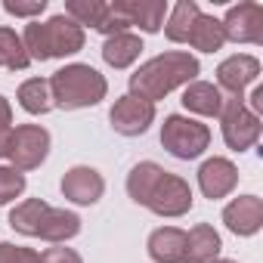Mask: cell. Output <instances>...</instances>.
<instances>
[{
    "label": "cell",
    "instance_id": "6da1fadb",
    "mask_svg": "<svg viewBox=\"0 0 263 263\" xmlns=\"http://www.w3.org/2000/svg\"><path fill=\"white\" fill-rule=\"evenodd\" d=\"M198 59L186 50H167L152 56L149 62H143L134 74H130V96H140L146 102H158L167 93H174L177 87H186L192 81H198Z\"/></svg>",
    "mask_w": 263,
    "mask_h": 263
},
{
    "label": "cell",
    "instance_id": "7a4b0ae2",
    "mask_svg": "<svg viewBox=\"0 0 263 263\" xmlns=\"http://www.w3.org/2000/svg\"><path fill=\"white\" fill-rule=\"evenodd\" d=\"M22 44H25V53L31 62H50V59H65V56L81 53L87 44V34L78 22H71L65 13H59V16H50L47 22H41V19L28 22Z\"/></svg>",
    "mask_w": 263,
    "mask_h": 263
},
{
    "label": "cell",
    "instance_id": "3957f363",
    "mask_svg": "<svg viewBox=\"0 0 263 263\" xmlns=\"http://www.w3.org/2000/svg\"><path fill=\"white\" fill-rule=\"evenodd\" d=\"M50 93H53V105L74 111V108H90L99 105L108 93V81L105 74H99L93 65L84 62H68L59 71H53L50 78Z\"/></svg>",
    "mask_w": 263,
    "mask_h": 263
},
{
    "label": "cell",
    "instance_id": "277c9868",
    "mask_svg": "<svg viewBox=\"0 0 263 263\" xmlns=\"http://www.w3.org/2000/svg\"><path fill=\"white\" fill-rule=\"evenodd\" d=\"M161 146L180 161H195L211 146V127L186 115H167L161 124Z\"/></svg>",
    "mask_w": 263,
    "mask_h": 263
},
{
    "label": "cell",
    "instance_id": "5b68a950",
    "mask_svg": "<svg viewBox=\"0 0 263 263\" xmlns=\"http://www.w3.org/2000/svg\"><path fill=\"white\" fill-rule=\"evenodd\" d=\"M220 130H223V143L232 152H248L260 140V115H254L245 105V96H226L223 111H220Z\"/></svg>",
    "mask_w": 263,
    "mask_h": 263
},
{
    "label": "cell",
    "instance_id": "8992f818",
    "mask_svg": "<svg viewBox=\"0 0 263 263\" xmlns=\"http://www.w3.org/2000/svg\"><path fill=\"white\" fill-rule=\"evenodd\" d=\"M50 155V130L41 127V124H19L13 127V137H10V149H7V158H10V167L16 171H34L47 161Z\"/></svg>",
    "mask_w": 263,
    "mask_h": 263
},
{
    "label": "cell",
    "instance_id": "52a82bcc",
    "mask_svg": "<svg viewBox=\"0 0 263 263\" xmlns=\"http://www.w3.org/2000/svg\"><path fill=\"white\" fill-rule=\"evenodd\" d=\"M192 204H195L192 186H189L183 177L171 174V171H164V174H161V180L155 183V189H152V195H149V201H146V208H149L152 214L167 217V220L189 214V211H192Z\"/></svg>",
    "mask_w": 263,
    "mask_h": 263
},
{
    "label": "cell",
    "instance_id": "ba28073f",
    "mask_svg": "<svg viewBox=\"0 0 263 263\" xmlns=\"http://www.w3.org/2000/svg\"><path fill=\"white\" fill-rule=\"evenodd\" d=\"M220 25L229 44H263V7L254 0H241L229 7Z\"/></svg>",
    "mask_w": 263,
    "mask_h": 263
},
{
    "label": "cell",
    "instance_id": "9c48e42d",
    "mask_svg": "<svg viewBox=\"0 0 263 263\" xmlns=\"http://www.w3.org/2000/svg\"><path fill=\"white\" fill-rule=\"evenodd\" d=\"M108 121L115 127V134H121V137H143L155 124V105L127 93V96L115 99V105L108 111Z\"/></svg>",
    "mask_w": 263,
    "mask_h": 263
},
{
    "label": "cell",
    "instance_id": "30bf717a",
    "mask_svg": "<svg viewBox=\"0 0 263 263\" xmlns=\"http://www.w3.org/2000/svg\"><path fill=\"white\" fill-rule=\"evenodd\" d=\"M260 78V59L251 53L226 56L217 65V87L226 96H245V87H251Z\"/></svg>",
    "mask_w": 263,
    "mask_h": 263
},
{
    "label": "cell",
    "instance_id": "8fae6325",
    "mask_svg": "<svg viewBox=\"0 0 263 263\" xmlns=\"http://www.w3.org/2000/svg\"><path fill=\"white\" fill-rule=\"evenodd\" d=\"M62 195L71 201V204H81V208H90L102 198L105 192V180L96 167H87V164H74L65 171L62 183H59Z\"/></svg>",
    "mask_w": 263,
    "mask_h": 263
},
{
    "label": "cell",
    "instance_id": "7c38bea8",
    "mask_svg": "<svg viewBox=\"0 0 263 263\" xmlns=\"http://www.w3.org/2000/svg\"><path fill=\"white\" fill-rule=\"evenodd\" d=\"M238 186V167L229 161V158H208L201 167H198V189L204 198L211 201H220L226 195H232Z\"/></svg>",
    "mask_w": 263,
    "mask_h": 263
},
{
    "label": "cell",
    "instance_id": "4fadbf2b",
    "mask_svg": "<svg viewBox=\"0 0 263 263\" xmlns=\"http://www.w3.org/2000/svg\"><path fill=\"white\" fill-rule=\"evenodd\" d=\"M223 223L238 238L257 235L260 226H263V198H257V195H238V198H232L223 208Z\"/></svg>",
    "mask_w": 263,
    "mask_h": 263
},
{
    "label": "cell",
    "instance_id": "5bb4252c",
    "mask_svg": "<svg viewBox=\"0 0 263 263\" xmlns=\"http://www.w3.org/2000/svg\"><path fill=\"white\" fill-rule=\"evenodd\" d=\"M118 4H121V13L127 16L130 28H140L146 34H158L171 13L167 0H118Z\"/></svg>",
    "mask_w": 263,
    "mask_h": 263
},
{
    "label": "cell",
    "instance_id": "9a60e30c",
    "mask_svg": "<svg viewBox=\"0 0 263 263\" xmlns=\"http://www.w3.org/2000/svg\"><path fill=\"white\" fill-rule=\"evenodd\" d=\"M180 102H183V108L192 111V115H201V118H220L223 102H226V93H220V87L211 84V81H192V84H186Z\"/></svg>",
    "mask_w": 263,
    "mask_h": 263
},
{
    "label": "cell",
    "instance_id": "2e32d148",
    "mask_svg": "<svg viewBox=\"0 0 263 263\" xmlns=\"http://www.w3.org/2000/svg\"><path fill=\"white\" fill-rule=\"evenodd\" d=\"M223 251V241H220V232L211 226V223H195L189 232H186V254H183V263H214Z\"/></svg>",
    "mask_w": 263,
    "mask_h": 263
},
{
    "label": "cell",
    "instance_id": "e0dca14e",
    "mask_svg": "<svg viewBox=\"0 0 263 263\" xmlns=\"http://www.w3.org/2000/svg\"><path fill=\"white\" fill-rule=\"evenodd\" d=\"M146 251L155 263H183L186 254V232L180 226H158L152 229Z\"/></svg>",
    "mask_w": 263,
    "mask_h": 263
},
{
    "label": "cell",
    "instance_id": "ac0fdd59",
    "mask_svg": "<svg viewBox=\"0 0 263 263\" xmlns=\"http://www.w3.org/2000/svg\"><path fill=\"white\" fill-rule=\"evenodd\" d=\"M81 232V217L74 211H65V208H47L44 211V220H41V229H37V238L50 241V245H65L68 238H74Z\"/></svg>",
    "mask_w": 263,
    "mask_h": 263
},
{
    "label": "cell",
    "instance_id": "d6986e66",
    "mask_svg": "<svg viewBox=\"0 0 263 263\" xmlns=\"http://www.w3.org/2000/svg\"><path fill=\"white\" fill-rule=\"evenodd\" d=\"M143 50H146V47H143L140 34L121 31V34L105 37V44H102V59H105V65H111L115 71H124V68H130V65L140 59Z\"/></svg>",
    "mask_w": 263,
    "mask_h": 263
},
{
    "label": "cell",
    "instance_id": "ffe728a7",
    "mask_svg": "<svg viewBox=\"0 0 263 263\" xmlns=\"http://www.w3.org/2000/svg\"><path fill=\"white\" fill-rule=\"evenodd\" d=\"M161 174H164V167L155 164V161H140V164H134V171L127 174V195H130V201H137V204L146 208V201H149L155 183L161 180Z\"/></svg>",
    "mask_w": 263,
    "mask_h": 263
},
{
    "label": "cell",
    "instance_id": "44dd1931",
    "mask_svg": "<svg viewBox=\"0 0 263 263\" xmlns=\"http://www.w3.org/2000/svg\"><path fill=\"white\" fill-rule=\"evenodd\" d=\"M186 44H189L192 50H198V53H217V50H223L226 37H223L220 19L198 13V19H195V25H192V31H189V41H186Z\"/></svg>",
    "mask_w": 263,
    "mask_h": 263
},
{
    "label": "cell",
    "instance_id": "7402d4cb",
    "mask_svg": "<svg viewBox=\"0 0 263 263\" xmlns=\"http://www.w3.org/2000/svg\"><path fill=\"white\" fill-rule=\"evenodd\" d=\"M198 13H201V10H198L195 0H180V4L167 13V19H164V34H167V41H171V44H186L192 25H195V19H198Z\"/></svg>",
    "mask_w": 263,
    "mask_h": 263
},
{
    "label": "cell",
    "instance_id": "603a6c76",
    "mask_svg": "<svg viewBox=\"0 0 263 263\" xmlns=\"http://www.w3.org/2000/svg\"><path fill=\"white\" fill-rule=\"evenodd\" d=\"M19 105L28 111V115H47L53 105V93H50V78H28L19 93H16Z\"/></svg>",
    "mask_w": 263,
    "mask_h": 263
},
{
    "label": "cell",
    "instance_id": "cb8c5ba5",
    "mask_svg": "<svg viewBox=\"0 0 263 263\" xmlns=\"http://www.w3.org/2000/svg\"><path fill=\"white\" fill-rule=\"evenodd\" d=\"M50 204L44 198H25L19 201L13 211H10V226L19 232V235H28V238H37V229H41V220H44V211Z\"/></svg>",
    "mask_w": 263,
    "mask_h": 263
},
{
    "label": "cell",
    "instance_id": "d4e9b609",
    "mask_svg": "<svg viewBox=\"0 0 263 263\" xmlns=\"http://www.w3.org/2000/svg\"><path fill=\"white\" fill-rule=\"evenodd\" d=\"M28 65H31V59L25 53L22 34H16L7 25H0V68H7V71H25Z\"/></svg>",
    "mask_w": 263,
    "mask_h": 263
},
{
    "label": "cell",
    "instance_id": "484cf974",
    "mask_svg": "<svg viewBox=\"0 0 263 263\" xmlns=\"http://www.w3.org/2000/svg\"><path fill=\"white\" fill-rule=\"evenodd\" d=\"M65 16L71 22H78L81 28H99L102 19L108 16V0H68L65 4Z\"/></svg>",
    "mask_w": 263,
    "mask_h": 263
},
{
    "label": "cell",
    "instance_id": "4316f807",
    "mask_svg": "<svg viewBox=\"0 0 263 263\" xmlns=\"http://www.w3.org/2000/svg\"><path fill=\"white\" fill-rule=\"evenodd\" d=\"M25 186H28V180H25L22 171H16L10 164H0V208L16 201V198H22Z\"/></svg>",
    "mask_w": 263,
    "mask_h": 263
},
{
    "label": "cell",
    "instance_id": "83f0119b",
    "mask_svg": "<svg viewBox=\"0 0 263 263\" xmlns=\"http://www.w3.org/2000/svg\"><path fill=\"white\" fill-rule=\"evenodd\" d=\"M0 263H41V254L34 248H22L13 241H0Z\"/></svg>",
    "mask_w": 263,
    "mask_h": 263
},
{
    "label": "cell",
    "instance_id": "f1b7e54d",
    "mask_svg": "<svg viewBox=\"0 0 263 263\" xmlns=\"http://www.w3.org/2000/svg\"><path fill=\"white\" fill-rule=\"evenodd\" d=\"M13 105L10 99L0 93V158H7V149H10V137H13Z\"/></svg>",
    "mask_w": 263,
    "mask_h": 263
},
{
    "label": "cell",
    "instance_id": "f546056e",
    "mask_svg": "<svg viewBox=\"0 0 263 263\" xmlns=\"http://www.w3.org/2000/svg\"><path fill=\"white\" fill-rule=\"evenodd\" d=\"M47 10V0H31V4H19V0H4V13L19 16V19H37Z\"/></svg>",
    "mask_w": 263,
    "mask_h": 263
},
{
    "label": "cell",
    "instance_id": "4dcf8cb0",
    "mask_svg": "<svg viewBox=\"0 0 263 263\" xmlns=\"http://www.w3.org/2000/svg\"><path fill=\"white\" fill-rule=\"evenodd\" d=\"M41 263H84V257L74 251V248H62V245H53L41 254Z\"/></svg>",
    "mask_w": 263,
    "mask_h": 263
},
{
    "label": "cell",
    "instance_id": "1f68e13d",
    "mask_svg": "<svg viewBox=\"0 0 263 263\" xmlns=\"http://www.w3.org/2000/svg\"><path fill=\"white\" fill-rule=\"evenodd\" d=\"M251 111L254 115L263 111V87H254V93H251Z\"/></svg>",
    "mask_w": 263,
    "mask_h": 263
},
{
    "label": "cell",
    "instance_id": "d6a6232c",
    "mask_svg": "<svg viewBox=\"0 0 263 263\" xmlns=\"http://www.w3.org/2000/svg\"><path fill=\"white\" fill-rule=\"evenodd\" d=\"M214 263H238V260H226V257H217Z\"/></svg>",
    "mask_w": 263,
    "mask_h": 263
}]
</instances>
